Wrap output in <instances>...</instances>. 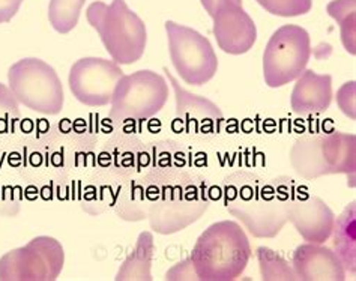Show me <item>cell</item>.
<instances>
[{
	"mask_svg": "<svg viewBox=\"0 0 356 281\" xmlns=\"http://www.w3.org/2000/svg\"><path fill=\"white\" fill-rule=\"evenodd\" d=\"M168 93L165 79L155 71L124 74L110 102V118L115 122L152 119L165 107Z\"/></svg>",
	"mask_w": 356,
	"mask_h": 281,
	"instance_id": "obj_6",
	"label": "cell"
},
{
	"mask_svg": "<svg viewBox=\"0 0 356 281\" xmlns=\"http://www.w3.org/2000/svg\"><path fill=\"white\" fill-rule=\"evenodd\" d=\"M209 209L203 182L185 176L184 182L164 185L147 208L151 229L158 235H175L199 221Z\"/></svg>",
	"mask_w": 356,
	"mask_h": 281,
	"instance_id": "obj_4",
	"label": "cell"
},
{
	"mask_svg": "<svg viewBox=\"0 0 356 281\" xmlns=\"http://www.w3.org/2000/svg\"><path fill=\"white\" fill-rule=\"evenodd\" d=\"M200 2H202V6L204 8V11L212 17V14L215 11V6H217V0H200ZM236 2L242 3V0H236Z\"/></svg>",
	"mask_w": 356,
	"mask_h": 281,
	"instance_id": "obj_28",
	"label": "cell"
},
{
	"mask_svg": "<svg viewBox=\"0 0 356 281\" xmlns=\"http://www.w3.org/2000/svg\"><path fill=\"white\" fill-rule=\"evenodd\" d=\"M22 3L23 0H0V24L11 22Z\"/></svg>",
	"mask_w": 356,
	"mask_h": 281,
	"instance_id": "obj_27",
	"label": "cell"
},
{
	"mask_svg": "<svg viewBox=\"0 0 356 281\" xmlns=\"http://www.w3.org/2000/svg\"><path fill=\"white\" fill-rule=\"evenodd\" d=\"M86 0H50L49 20L56 32L70 33L79 24L81 8Z\"/></svg>",
	"mask_w": 356,
	"mask_h": 281,
	"instance_id": "obj_22",
	"label": "cell"
},
{
	"mask_svg": "<svg viewBox=\"0 0 356 281\" xmlns=\"http://www.w3.org/2000/svg\"><path fill=\"white\" fill-rule=\"evenodd\" d=\"M292 268L301 281H343L348 277L334 250L316 242H304L296 247Z\"/></svg>",
	"mask_w": 356,
	"mask_h": 281,
	"instance_id": "obj_14",
	"label": "cell"
},
{
	"mask_svg": "<svg viewBox=\"0 0 356 281\" xmlns=\"http://www.w3.org/2000/svg\"><path fill=\"white\" fill-rule=\"evenodd\" d=\"M312 58V38L304 27L281 26L270 36L264 53V79L277 89L295 81Z\"/></svg>",
	"mask_w": 356,
	"mask_h": 281,
	"instance_id": "obj_7",
	"label": "cell"
},
{
	"mask_svg": "<svg viewBox=\"0 0 356 281\" xmlns=\"http://www.w3.org/2000/svg\"><path fill=\"white\" fill-rule=\"evenodd\" d=\"M213 36L224 53H248L257 40V27L236 0H217L212 14Z\"/></svg>",
	"mask_w": 356,
	"mask_h": 281,
	"instance_id": "obj_12",
	"label": "cell"
},
{
	"mask_svg": "<svg viewBox=\"0 0 356 281\" xmlns=\"http://www.w3.org/2000/svg\"><path fill=\"white\" fill-rule=\"evenodd\" d=\"M164 72L175 92V127L179 125V129L186 134H204L212 133L215 128L218 129L224 120L222 110L209 98L195 95L182 88L167 68Z\"/></svg>",
	"mask_w": 356,
	"mask_h": 281,
	"instance_id": "obj_13",
	"label": "cell"
},
{
	"mask_svg": "<svg viewBox=\"0 0 356 281\" xmlns=\"http://www.w3.org/2000/svg\"><path fill=\"white\" fill-rule=\"evenodd\" d=\"M356 209L355 202L346 206L344 211L335 217L332 227V250L339 256L346 273L352 277L356 274Z\"/></svg>",
	"mask_w": 356,
	"mask_h": 281,
	"instance_id": "obj_18",
	"label": "cell"
},
{
	"mask_svg": "<svg viewBox=\"0 0 356 281\" xmlns=\"http://www.w3.org/2000/svg\"><path fill=\"white\" fill-rule=\"evenodd\" d=\"M290 95V107L299 116L321 115L331 107L334 98L331 74H317L313 70H305L295 80Z\"/></svg>",
	"mask_w": 356,
	"mask_h": 281,
	"instance_id": "obj_15",
	"label": "cell"
},
{
	"mask_svg": "<svg viewBox=\"0 0 356 281\" xmlns=\"http://www.w3.org/2000/svg\"><path fill=\"white\" fill-rule=\"evenodd\" d=\"M170 61L188 86H203L218 71V58L211 41L188 26L165 22Z\"/></svg>",
	"mask_w": 356,
	"mask_h": 281,
	"instance_id": "obj_8",
	"label": "cell"
},
{
	"mask_svg": "<svg viewBox=\"0 0 356 281\" xmlns=\"http://www.w3.org/2000/svg\"><path fill=\"white\" fill-rule=\"evenodd\" d=\"M356 0H332L326 11L340 26V35L344 50L352 56L356 54Z\"/></svg>",
	"mask_w": 356,
	"mask_h": 281,
	"instance_id": "obj_20",
	"label": "cell"
},
{
	"mask_svg": "<svg viewBox=\"0 0 356 281\" xmlns=\"http://www.w3.org/2000/svg\"><path fill=\"white\" fill-rule=\"evenodd\" d=\"M155 242L152 232L145 230L138 235L134 250L122 262L116 281H152V260Z\"/></svg>",
	"mask_w": 356,
	"mask_h": 281,
	"instance_id": "obj_19",
	"label": "cell"
},
{
	"mask_svg": "<svg viewBox=\"0 0 356 281\" xmlns=\"http://www.w3.org/2000/svg\"><path fill=\"white\" fill-rule=\"evenodd\" d=\"M20 102L17 101L14 93L8 86L0 83V131L5 129V125L9 120L18 119L20 113Z\"/></svg>",
	"mask_w": 356,
	"mask_h": 281,
	"instance_id": "obj_24",
	"label": "cell"
},
{
	"mask_svg": "<svg viewBox=\"0 0 356 281\" xmlns=\"http://www.w3.org/2000/svg\"><path fill=\"white\" fill-rule=\"evenodd\" d=\"M277 182L284 200L287 223L293 224L305 242L330 241L335 221V214L330 206L290 177H278Z\"/></svg>",
	"mask_w": 356,
	"mask_h": 281,
	"instance_id": "obj_10",
	"label": "cell"
},
{
	"mask_svg": "<svg viewBox=\"0 0 356 281\" xmlns=\"http://www.w3.org/2000/svg\"><path fill=\"white\" fill-rule=\"evenodd\" d=\"M226 208L251 236L275 238L287 224L283 195L277 179L265 182L251 173H236L226 181Z\"/></svg>",
	"mask_w": 356,
	"mask_h": 281,
	"instance_id": "obj_1",
	"label": "cell"
},
{
	"mask_svg": "<svg viewBox=\"0 0 356 281\" xmlns=\"http://www.w3.org/2000/svg\"><path fill=\"white\" fill-rule=\"evenodd\" d=\"M269 14L277 17H298L312 11L313 0H256Z\"/></svg>",
	"mask_w": 356,
	"mask_h": 281,
	"instance_id": "obj_23",
	"label": "cell"
},
{
	"mask_svg": "<svg viewBox=\"0 0 356 281\" xmlns=\"http://www.w3.org/2000/svg\"><path fill=\"white\" fill-rule=\"evenodd\" d=\"M256 256L259 262L260 277L264 281H295L296 274L292 268V264L278 255L277 251L268 247H259L256 250Z\"/></svg>",
	"mask_w": 356,
	"mask_h": 281,
	"instance_id": "obj_21",
	"label": "cell"
},
{
	"mask_svg": "<svg viewBox=\"0 0 356 281\" xmlns=\"http://www.w3.org/2000/svg\"><path fill=\"white\" fill-rule=\"evenodd\" d=\"M322 152L331 175H344L348 185L355 188L356 182V137L352 133L334 131L322 134Z\"/></svg>",
	"mask_w": 356,
	"mask_h": 281,
	"instance_id": "obj_16",
	"label": "cell"
},
{
	"mask_svg": "<svg viewBox=\"0 0 356 281\" xmlns=\"http://www.w3.org/2000/svg\"><path fill=\"white\" fill-rule=\"evenodd\" d=\"M337 106L343 111L344 116L355 120L356 119V83L350 80L344 83L343 86L337 90Z\"/></svg>",
	"mask_w": 356,
	"mask_h": 281,
	"instance_id": "obj_25",
	"label": "cell"
},
{
	"mask_svg": "<svg viewBox=\"0 0 356 281\" xmlns=\"http://www.w3.org/2000/svg\"><path fill=\"white\" fill-rule=\"evenodd\" d=\"M247 232L238 221L222 220L202 232L190 255L202 281H233L247 269L251 259Z\"/></svg>",
	"mask_w": 356,
	"mask_h": 281,
	"instance_id": "obj_2",
	"label": "cell"
},
{
	"mask_svg": "<svg viewBox=\"0 0 356 281\" xmlns=\"http://www.w3.org/2000/svg\"><path fill=\"white\" fill-rule=\"evenodd\" d=\"M8 88L22 106L35 113L56 116L63 110L62 81L54 68L41 59L26 58L11 65Z\"/></svg>",
	"mask_w": 356,
	"mask_h": 281,
	"instance_id": "obj_5",
	"label": "cell"
},
{
	"mask_svg": "<svg viewBox=\"0 0 356 281\" xmlns=\"http://www.w3.org/2000/svg\"><path fill=\"white\" fill-rule=\"evenodd\" d=\"M124 76L120 65L102 58H83L68 74L71 93L83 106L104 107L113 98L118 81Z\"/></svg>",
	"mask_w": 356,
	"mask_h": 281,
	"instance_id": "obj_11",
	"label": "cell"
},
{
	"mask_svg": "<svg viewBox=\"0 0 356 281\" xmlns=\"http://www.w3.org/2000/svg\"><path fill=\"white\" fill-rule=\"evenodd\" d=\"M290 166L302 179L312 181L327 176V168L322 152V134L299 137L289 152Z\"/></svg>",
	"mask_w": 356,
	"mask_h": 281,
	"instance_id": "obj_17",
	"label": "cell"
},
{
	"mask_svg": "<svg viewBox=\"0 0 356 281\" xmlns=\"http://www.w3.org/2000/svg\"><path fill=\"white\" fill-rule=\"evenodd\" d=\"M165 280L167 281H185V280H199L197 274H195L193 262L190 257L184 259L179 264H176L165 273Z\"/></svg>",
	"mask_w": 356,
	"mask_h": 281,
	"instance_id": "obj_26",
	"label": "cell"
},
{
	"mask_svg": "<svg viewBox=\"0 0 356 281\" xmlns=\"http://www.w3.org/2000/svg\"><path fill=\"white\" fill-rule=\"evenodd\" d=\"M86 18L98 32L111 61L131 65L143 58L147 44L146 24L131 11L125 0H113L110 5L97 0L89 5Z\"/></svg>",
	"mask_w": 356,
	"mask_h": 281,
	"instance_id": "obj_3",
	"label": "cell"
},
{
	"mask_svg": "<svg viewBox=\"0 0 356 281\" xmlns=\"http://www.w3.org/2000/svg\"><path fill=\"white\" fill-rule=\"evenodd\" d=\"M65 266V250L53 236H36L0 257V281H54Z\"/></svg>",
	"mask_w": 356,
	"mask_h": 281,
	"instance_id": "obj_9",
	"label": "cell"
}]
</instances>
